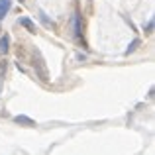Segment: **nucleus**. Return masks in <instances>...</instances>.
<instances>
[{
    "mask_svg": "<svg viewBox=\"0 0 155 155\" xmlns=\"http://www.w3.org/2000/svg\"><path fill=\"white\" fill-rule=\"evenodd\" d=\"M71 26H73V34H75V38L81 41V31H83V24H81V16L75 14L71 20Z\"/></svg>",
    "mask_w": 155,
    "mask_h": 155,
    "instance_id": "nucleus-1",
    "label": "nucleus"
},
{
    "mask_svg": "<svg viewBox=\"0 0 155 155\" xmlns=\"http://www.w3.org/2000/svg\"><path fill=\"white\" fill-rule=\"evenodd\" d=\"M12 8V0H0V22L6 18V14Z\"/></svg>",
    "mask_w": 155,
    "mask_h": 155,
    "instance_id": "nucleus-2",
    "label": "nucleus"
},
{
    "mask_svg": "<svg viewBox=\"0 0 155 155\" xmlns=\"http://www.w3.org/2000/svg\"><path fill=\"white\" fill-rule=\"evenodd\" d=\"M8 49H10V35L4 34L2 38H0V53H2V55H6Z\"/></svg>",
    "mask_w": 155,
    "mask_h": 155,
    "instance_id": "nucleus-3",
    "label": "nucleus"
},
{
    "mask_svg": "<svg viewBox=\"0 0 155 155\" xmlns=\"http://www.w3.org/2000/svg\"><path fill=\"white\" fill-rule=\"evenodd\" d=\"M18 24H20V26H24V28H28L30 31H35V26H34V22H31L30 18H20Z\"/></svg>",
    "mask_w": 155,
    "mask_h": 155,
    "instance_id": "nucleus-4",
    "label": "nucleus"
},
{
    "mask_svg": "<svg viewBox=\"0 0 155 155\" xmlns=\"http://www.w3.org/2000/svg\"><path fill=\"white\" fill-rule=\"evenodd\" d=\"M39 20H41V22L45 24L47 28H51V26H53V20H49V18H47V14H45L43 10H39Z\"/></svg>",
    "mask_w": 155,
    "mask_h": 155,
    "instance_id": "nucleus-5",
    "label": "nucleus"
},
{
    "mask_svg": "<svg viewBox=\"0 0 155 155\" xmlns=\"http://www.w3.org/2000/svg\"><path fill=\"white\" fill-rule=\"evenodd\" d=\"M14 122H18V124L22 122V124H28V126H31V124H34V122H31L30 118H26V116H16V118H14Z\"/></svg>",
    "mask_w": 155,
    "mask_h": 155,
    "instance_id": "nucleus-6",
    "label": "nucleus"
},
{
    "mask_svg": "<svg viewBox=\"0 0 155 155\" xmlns=\"http://www.w3.org/2000/svg\"><path fill=\"white\" fill-rule=\"evenodd\" d=\"M140 43H141L140 39H134V41L130 43V47H128V49H126V53H132V51H136V49H137V45H140Z\"/></svg>",
    "mask_w": 155,
    "mask_h": 155,
    "instance_id": "nucleus-7",
    "label": "nucleus"
},
{
    "mask_svg": "<svg viewBox=\"0 0 155 155\" xmlns=\"http://www.w3.org/2000/svg\"><path fill=\"white\" fill-rule=\"evenodd\" d=\"M145 30H147V34H151V30H153V20H149V22H147V28H145Z\"/></svg>",
    "mask_w": 155,
    "mask_h": 155,
    "instance_id": "nucleus-8",
    "label": "nucleus"
}]
</instances>
